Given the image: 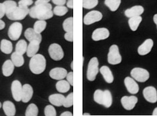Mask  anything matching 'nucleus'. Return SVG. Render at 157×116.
<instances>
[{"mask_svg": "<svg viewBox=\"0 0 157 116\" xmlns=\"http://www.w3.org/2000/svg\"><path fill=\"white\" fill-rule=\"evenodd\" d=\"M65 99V97L60 93L52 94L48 97V101L50 103L56 107L63 106Z\"/></svg>", "mask_w": 157, "mask_h": 116, "instance_id": "nucleus-20", "label": "nucleus"}, {"mask_svg": "<svg viewBox=\"0 0 157 116\" xmlns=\"http://www.w3.org/2000/svg\"><path fill=\"white\" fill-rule=\"evenodd\" d=\"M144 12V9L141 6H135L124 11V14L127 17H132L141 16Z\"/></svg>", "mask_w": 157, "mask_h": 116, "instance_id": "nucleus-18", "label": "nucleus"}, {"mask_svg": "<svg viewBox=\"0 0 157 116\" xmlns=\"http://www.w3.org/2000/svg\"><path fill=\"white\" fill-rule=\"evenodd\" d=\"M48 51L50 57L55 61H59L62 60L65 55L62 47L56 43H53L50 45Z\"/></svg>", "mask_w": 157, "mask_h": 116, "instance_id": "nucleus-7", "label": "nucleus"}, {"mask_svg": "<svg viewBox=\"0 0 157 116\" xmlns=\"http://www.w3.org/2000/svg\"><path fill=\"white\" fill-rule=\"evenodd\" d=\"M23 85L18 80H13L11 85V91L13 99L17 102L22 101Z\"/></svg>", "mask_w": 157, "mask_h": 116, "instance_id": "nucleus-10", "label": "nucleus"}, {"mask_svg": "<svg viewBox=\"0 0 157 116\" xmlns=\"http://www.w3.org/2000/svg\"><path fill=\"white\" fill-rule=\"evenodd\" d=\"M40 42H38L37 40L30 42L29 44L28 45L26 51V54L28 57H33V56L38 53L39 48H40Z\"/></svg>", "mask_w": 157, "mask_h": 116, "instance_id": "nucleus-21", "label": "nucleus"}, {"mask_svg": "<svg viewBox=\"0 0 157 116\" xmlns=\"http://www.w3.org/2000/svg\"><path fill=\"white\" fill-rule=\"evenodd\" d=\"M0 50L6 54H11L13 51V45L10 40L3 39L0 43Z\"/></svg>", "mask_w": 157, "mask_h": 116, "instance_id": "nucleus-25", "label": "nucleus"}, {"mask_svg": "<svg viewBox=\"0 0 157 116\" xmlns=\"http://www.w3.org/2000/svg\"><path fill=\"white\" fill-rule=\"evenodd\" d=\"M34 93L33 88L30 84H24L22 87V101L23 103H28L33 98Z\"/></svg>", "mask_w": 157, "mask_h": 116, "instance_id": "nucleus-16", "label": "nucleus"}, {"mask_svg": "<svg viewBox=\"0 0 157 116\" xmlns=\"http://www.w3.org/2000/svg\"><path fill=\"white\" fill-rule=\"evenodd\" d=\"M108 62L109 64L116 65L122 62V56L120 54L119 48L117 45H112L109 48L108 54Z\"/></svg>", "mask_w": 157, "mask_h": 116, "instance_id": "nucleus-5", "label": "nucleus"}, {"mask_svg": "<svg viewBox=\"0 0 157 116\" xmlns=\"http://www.w3.org/2000/svg\"><path fill=\"white\" fill-rule=\"evenodd\" d=\"M6 8L3 3H0V19L3 18L6 15Z\"/></svg>", "mask_w": 157, "mask_h": 116, "instance_id": "nucleus-44", "label": "nucleus"}, {"mask_svg": "<svg viewBox=\"0 0 157 116\" xmlns=\"http://www.w3.org/2000/svg\"><path fill=\"white\" fill-rule=\"evenodd\" d=\"M130 75L136 81L144 83L150 77L149 72L144 69L136 67L134 68L130 72Z\"/></svg>", "mask_w": 157, "mask_h": 116, "instance_id": "nucleus-6", "label": "nucleus"}, {"mask_svg": "<svg viewBox=\"0 0 157 116\" xmlns=\"http://www.w3.org/2000/svg\"><path fill=\"white\" fill-rule=\"evenodd\" d=\"M29 11L30 9L28 8V7H24L18 5L10 12L6 13V15L10 20L19 21L24 20L29 14Z\"/></svg>", "mask_w": 157, "mask_h": 116, "instance_id": "nucleus-3", "label": "nucleus"}, {"mask_svg": "<svg viewBox=\"0 0 157 116\" xmlns=\"http://www.w3.org/2000/svg\"><path fill=\"white\" fill-rule=\"evenodd\" d=\"M28 44L25 40H20L16 45V52L21 54H24L26 52Z\"/></svg>", "mask_w": 157, "mask_h": 116, "instance_id": "nucleus-31", "label": "nucleus"}, {"mask_svg": "<svg viewBox=\"0 0 157 116\" xmlns=\"http://www.w3.org/2000/svg\"><path fill=\"white\" fill-rule=\"evenodd\" d=\"M33 4V0H20L18 2V5L24 7H28Z\"/></svg>", "mask_w": 157, "mask_h": 116, "instance_id": "nucleus-41", "label": "nucleus"}, {"mask_svg": "<svg viewBox=\"0 0 157 116\" xmlns=\"http://www.w3.org/2000/svg\"><path fill=\"white\" fill-rule=\"evenodd\" d=\"M103 17L102 13L97 11V10H94L88 12L86 15L83 17V23L85 25H91L92 24L99 22L101 20Z\"/></svg>", "mask_w": 157, "mask_h": 116, "instance_id": "nucleus-9", "label": "nucleus"}, {"mask_svg": "<svg viewBox=\"0 0 157 116\" xmlns=\"http://www.w3.org/2000/svg\"><path fill=\"white\" fill-rule=\"evenodd\" d=\"M44 115L46 116H56V111L52 105H48L45 107Z\"/></svg>", "mask_w": 157, "mask_h": 116, "instance_id": "nucleus-39", "label": "nucleus"}, {"mask_svg": "<svg viewBox=\"0 0 157 116\" xmlns=\"http://www.w3.org/2000/svg\"><path fill=\"white\" fill-rule=\"evenodd\" d=\"M3 3L6 8V13L10 12L13 8H15L16 6H17V3L13 0H6L4 2H3Z\"/></svg>", "mask_w": 157, "mask_h": 116, "instance_id": "nucleus-37", "label": "nucleus"}, {"mask_svg": "<svg viewBox=\"0 0 157 116\" xmlns=\"http://www.w3.org/2000/svg\"><path fill=\"white\" fill-rule=\"evenodd\" d=\"M67 6L68 8L73 9V0H68L67 2Z\"/></svg>", "mask_w": 157, "mask_h": 116, "instance_id": "nucleus-47", "label": "nucleus"}, {"mask_svg": "<svg viewBox=\"0 0 157 116\" xmlns=\"http://www.w3.org/2000/svg\"><path fill=\"white\" fill-rule=\"evenodd\" d=\"M46 67V60L43 55L36 54L31 57L29 62L30 71L34 75H40L43 73Z\"/></svg>", "mask_w": 157, "mask_h": 116, "instance_id": "nucleus-2", "label": "nucleus"}, {"mask_svg": "<svg viewBox=\"0 0 157 116\" xmlns=\"http://www.w3.org/2000/svg\"><path fill=\"white\" fill-rule=\"evenodd\" d=\"M23 26L20 22H13L10 26L8 29V36L12 40L16 41L20 38L22 33Z\"/></svg>", "mask_w": 157, "mask_h": 116, "instance_id": "nucleus-8", "label": "nucleus"}, {"mask_svg": "<svg viewBox=\"0 0 157 116\" xmlns=\"http://www.w3.org/2000/svg\"><path fill=\"white\" fill-rule=\"evenodd\" d=\"M98 3V0H83V7L85 9H91L95 8Z\"/></svg>", "mask_w": 157, "mask_h": 116, "instance_id": "nucleus-36", "label": "nucleus"}, {"mask_svg": "<svg viewBox=\"0 0 157 116\" xmlns=\"http://www.w3.org/2000/svg\"><path fill=\"white\" fill-rule=\"evenodd\" d=\"M73 105V93H71L69 95H68L67 97H65V101L63 106L66 108L71 107Z\"/></svg>", "mask_w": 157, "mask_h": 116, "instance_id": "nucleus-40", "label": "nucleus"}, {"mask_svg": "<svg viewBox=\"0 0 157 116\" xmlns=\"http://www.w3.org/2000/svg\"><path fill=\"white\" fill-rule=\"evenodd\" d=\"M46 25H47V23H46V20H38L34 23L33 28L36 32L41 34L46 29Z\"/></svg>", "mask_w": 157, "mask_h": 116, "instance_id": "nucleus-32", "label": "nucleus"}, {"mask_svg": "<svg viewBox=\"0 0 157 116\" xmlns=\"http://www.w3.org/2000/svg\"><path fill=\"white\" fill-rule=\"evenodd\" d=\"M38 115V108L37 105L34 103H30L28 105L25 115L26 116H37Z\"/></svg>", "mask_w": 157, "mask_h": 116, "instance_id": "nucleus-33", "label": "nucleus"}, {"mask_svg": "<svg viewBox=\"0 0 157 116\" xmlns=\"http://www.w3.org/2000/svg\"><path fill=\"white\" fill-rule=\"evenodd\" d=\"M103 96V91L101 89H97L94 92V99L97 103L102 105Z\"/></svg>", "mask_w": 157, "mask_h": 116, "instance_id": "nucleus-38", "label": "nucleus"}, {"mask_svg": "<svg viewBox=\"0 0 157 116\" xmlns=\"http://www.w3.org/2000/svg\"><path fill=\"white\" fill-rule=\"evenodd\" d=\"M99 71H100L101 74L102 75L103 79L108 83H112L114 77L113 75V73L111 70L107 66H103L99 69Z\"/></svg>", "mask_w": 157, "mask_h": 116, "instance_id": "nucleus-24", "label": "nucleus"}, {"mask_svg": "<svg viewBox=\"0 0 157 116\" xmlns=\"http://www.w3.org/2000/svg\"><path fill=\"white\" fill-rule=\"evenodd\" d=\"M11 60L16 67H21L24 64V58L23 54H21L16 51L12 54Z\"/></svg>", "mask_w": 157, "mask_h": 116, "instance_id": "nucleus-27", "label": "nucleus"}, {"mask_svg": "<svg viewBox=\"0 0 157 116\" xmlns=\"http://www.w3.org/2000/svg\"><path fill=\"white\" fill-rule=\"evenodd\" d=\"M83 115L84 116H86V115H88V116H90V115H91L90 114H88V113H85V114H83Z\"/></svg>", "mask_w": 157, "mask_h": 116, "instance_id": "nucleus-53", "label": "nucleus"}, {"mask_svg": "<svg viewBox=\"0 0 157 116\" xmlns=\"http://www.w3.org/2000/svg\"><path fill=\"white\" fill-rule=\"evenodd\" d=\"M52 11L55 16H63L68 12V8L65 6H56Z\"/></svg>", "mask_w": 157, "mask_h": 116, "instance_id": "nucleus-34", "label": "nucleus"}, {"mask_svg": "<svg viewBox=\"0 0 157 116\" xmlns=\"http://www.w3.org/2000/svg\"><path fill=\"white\" fill-rule=\"evenodd\" d=\"M51 1L56 6H65L67 3L66 0H51Z\"/></svg>", "mask_w": 157, "mask_h": 116, "instance_id": "nucleus-45", "label": "nucleus"}, {"mask_svg": "<svg viewBox=\"0 0 157 116\" xmlns=\"http://www.w3.org/2000/svg\"><path fill=\"white\" fill-rule=\"evenodd\" d=\"M29 15L34 19L46 20L52 18L54 15L51 3L35 5L30 9Z\"/></svg>", "mask_w": 157, "mask_h": 116, "instance_id": "nucleus-1", "label": "nucleus"}, {"mask_svg": "<svg viewBox=\"0 0 157 116\" xmlns=\"http://www.w3.org/2000/svg\"><path fill=\"white\" fill-rule=\"evenodd\" d=\"M2 103H1V102H0V108L2 107Z\"/></svg>", "mask_w": 157, "mask_h": 116, "instance_id": "nucleus-54", "label": "nucleus"}, {"mask_svg": "<svg viewBox=\"0 0 157 116\" xmlns=\"http://www.w3.org/2000/svg\"><path fill=\"white\" fill-rule=\"evenodd\" d=\"M142 20V18L140 16L130 17L129 20H128V24H129L130 29L134 32L136 31Z\"/></svg>", "mask_w": 157, "mask_h": 116, "instance_id": "nucleus-28", "label": "nucleus"}, {"mask_svg": "<svg viewBox=\"0 0 157 116\" xmlns=\"http://www.w3.org/2000/svg\"><path fill=\"white\" fill-rule=\"evenodd\" d=\"M154 45V43L152 39L146 40L138 48V54L142 56L148 54L151 51L152 48Z\"/></svg>", "mask_w": 157, "mask_h": 116, "instance_id": "nucleus-17", "label": "nucleus"}, {"mask_svg": "<svg viewBox=\"0 0 157 116\" xmlns=\"http://www.w3.org/2000/svg\"><path fill=\"white\" fill-rule=\"evenodd\" d=\"M104 3L112 12H116L121 4V0H105Z\"/></svg>", "mask_w": 157, "mask_h": 116, "instance_id": "nucleus-30", "label": "nucleus"}, {"mask_svg": "<svg viewBox=\"0 0 157 116\" xmlns=\"http://www.w3.org/2000/svg\"><path fill=\"white\" fill-rule=\"evenodd\" d=\"M109 36V31L105 28H99L95 29L92 34V39L94 41L105 40Z\"/></svg>", "mask_w": 157, "mask_h": 116, "instance_id": "nucleus-12", "label": "nucleus"}, {"mask_svg": "<svg viewBox=\"0 0 157 116\" xmlns=\"http://www.w3.org/2000/svg\"><path fill=\"white\" fill-rule=\"evenodd\" d=\"M71 69L73 70V62H71Z\"/></svg>", "mask_w": 157, "mask_h": 116, "instance_id": "nucleus-52", "label": "nucleus"}, {"mask_svg": "<svg viewBox=\"0 0 157 116\" xmlns=\"http://www.w3.org/2000/svg\"><path fill=\"white\" fill-rule=\"evenodd\" d=\"M99 61L97 57H93L89 62L87 71V79L90 81L95 80L99 72Z\"/></svg>", "mask_w": 157, "mask_h": 116, "instance_id": "nucleus-4", "label": "nucleus"}, {"mask_svg": "<svg viewBox=\"0 0 157 116\" xmlns=\"http://www.w3.org/2000/svg\"><path fill=\"white\" fill-rule=\"evenodd\" d=\"M64 37H65V39L67 41L70 42V43H73V31L67 32L65 33Z\"/></svg>", "mask_w": 157, "mask_h": 116, "instance_id": "nucleus-42", "label": "nucleus"}, {"mask_svg": "<svg viewBox=\"0 0 157 116\" xmlns=\"http://www.w3.org/2000/svg\"><path fill=\"white\" fill-rule=\"evenodd\" d=\"M56 89L60 93H65L69 91L71 89V85L69 83L64 79L59 80L56 83Z\"/></svg>", "mask_w": 157, "mask_h": 116, "instance_id": "nucleus-26", "label": "nucleus"}, {"mask_svg": "<svg viewBox=\"0 0 157 116\" xmlns=\"http://www.w3.org/2000/svg\"><path fill=\"white\" fill-rule=\"evenodd\" d=\"M24 36L26 38L27 40L29 42L37 40L41 43L42 38L41 34L36 32L34 30V28H29L26 30L24 32Z\"/></svg>", "mask_w": 157, "mask_h": 116, "instance_id": "nucleus-19", "label": "nucleus"}, {"mask_svg": "<svg viewBox=\"0 0 157 116\" xmlns=\"http://www.w3.org/2000/svg\"><path fill=\"white\" fill-rule=\"evenodd\" d=\"M124 84L128 92L131 94H136L139 91V86L132 77H127L124 79Z\"/></svg>", "mask_w": 157, "mask_h": 116, "instance_id": "nucleus-14", "label": "nucleus"}, {"mask_svg": "<svg viewBox=\"0 0 157 116\" xmlns=\"http://www.w3.org/2000/svg\"><path fill=\"white\" fill-rule=\"evenodd\" d=\"M123 107L126 110H133L138 103V98L135 96H124L121 99Z\"/></svg>", "mask_w": 157, "mask_h": 116, "instance_id": "nucleus-13", "label": "nucleus"}, {"mask_svg": "<svg viewBox=\"0 0 157 116\" xmlns=\"http://www.w3.org/2000/svg\"><path fill=\"white\" fill-rule=\"evenodd\" d=\"M66 78H67V80L71 86H73V72L71 71V72L68 73Z\"/></svg>", "mask_w": 157, "mask_h": 116, "instance_id": "nucleus-43", "label": "nucleus"}, {"mask_svg": "<svg viewBox=\"0 0 157 116\" xmlns=\"http://www.w3.org/2000/svg\"><path fill=\"white\" fill-rule=\"evenodd\" d=\"M152 115L154 116H157V107H156L154 110V111H153Z\"/></svg>", "mask_w": 157, "mask_h": 116, "instance_id": "nucleus-51", "label": "nucleus"}, {"mask_svg": "<svg viewBox=\"0 0 157 116\" xmlns=\"http://www.w3.org/2000/svg\"><path fill=\"white\" fill-rule=\"evenodd\" d=\"M60 116H73V113L70 111H65L60 114Z\"/></svg>", "mask_w": 157, "mask_h": 116, "instance_id": "nucleus-49", "label": "nucleus"}, {"mask_svg": "<svg viewBox=\"0 0 157 116\" xmlns=\"http://www.w3.org/2000/svg\"><path fill=\"white\" fill-rule=\"evenodd\" d=\"M5 27H6L5 22H3L2 19H0V30H2L3 29H4Z\"/></svg>", "mask_w": 157, "mask_h": 116, "instance_id": "nucleus-48", "label": "nucleus"}, {"mask_svg": "<svg viewBox=\"0 0 157 116\" xmlns=\"http://www.w3.org/2000/svg\"><path fill=\"white\" fill-rule=\"evenodd\" d=\"M63 30H65L66 32H67L73 31V17H68V18H67L64 21L63 24Z\"/></svg>", "mask_w": 157, "mask_h": 116, "instance_id": "nucleus-35", "label": "nucleus"}, {"mask_svg": "<svg viewBox=\"0 0 157 116\" xmlns=\"http://www.w3.org/2000/svg\"><path fill=\"white\" fill-rule=\"evenodd\" d=\"M153 21H154V22L155 23L157 28V14H155L154 16H153Z\"/></svg>", "mask_w": 157, "mask_h": 116, "instance_id": "nucleus-50", "label": "nucleus"}, {"mask_svg": "<svg viewBox=\"0 0 157 116\" xmlns=\"http://www.w3.org/2000/svg\"><path fill=\"white\" fill-rule=\"evenodd\" d=\"M112 102L113 99L111 92L109 90L103 91L102 105H103L106 108H109L112 106Z\"/></svg>", "mask_w": 157, "mask_h": 116, "instance_id": "nucleus-29", "label": "nucleus"}, {"mask_svg": "<svg viewBox=\"0 0 157 116\" xmlns=\"http://www.w3.org/2000/svg\"><path fill=\"white\" fill-rule=\"evenodd\" d=\"M67 71L62 67H56L51 69L49 73V76L54 80H62L66 78L67 75Z\"/></svg>", "mask_w": 157, "mask_h": 116, "instance_id": "nucleus-15", "label": "nucleus"}, {"mask_svg": "<svg viewBox=\"0 0 157 116\" xmlns=\"http://www.w3.org/2000/svg\"><path fill=\"white\" fill-rule=\"evenodd\" d=\"M51 0H36L35 2V5H39V4H44V3H48Z\"/></svg>", "mask_w": 157, "mask_h": 116, "instance_id": "nucleus-46", "label": "nucleus"}, {"mask_svg": "<svg viewBox=\"0 0 157 116\" xmlns=\"http://www.w3.org/2000/svg\"><path fill=\"white\" fill-rule=\"evenodd\" d=\"M14 68L15 65H13L12 60H7L3 62L2 66V73L3 76L6 77L11 76L14 71Z\"/></svg>", "mask_w": 157, "mask_h": 116, "instance_id": "nucleus-23", "label": "nucleus"}, {"mask_svg": "<svg viewBox=\"0 0 157 116\" xmlns=\"http://www.w3.org/2000/svg\"><path fill=\"white\" fill-rule=\"evenodd\" d=\"M143 95L144 99L149 103H155L157 101V91L154 87L149 86L144 88Z\"/></svg>", "mask_w": 157, "mask_h": 116, "instance_id": "nucleus-11", "label": "nucleus"}, {"mask_svg": "<svg viewBox=\"0 0 157 116\" xmlns=\"http://www.w3.org/2000/svg\"><path fill=\"white\" fill-rule=\"evenodd\" d=\"M3 110L6 115L7 116H14L16 113V106L13 103L10 101H6L3 102L2 105Z\"/></svg>", "mask_w": 157, "mask_h": 116, "instance_id": "nucleus-22", "label": "nucleus"}]
</instances>
